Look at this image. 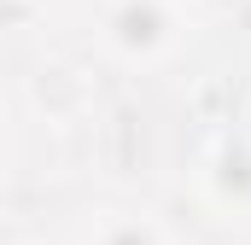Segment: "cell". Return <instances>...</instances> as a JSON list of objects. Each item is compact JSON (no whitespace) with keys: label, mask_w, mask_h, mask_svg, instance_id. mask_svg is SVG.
<instances>
[{"label":"cell","mask_w":251,"mask_h":245,"mask_svg":"<svg viewBox=\"0 0 251 245\" xmlns=\"http://www.w3.org/2000/svg\"><path fill=\"white\" fill-rule=\"evenodd\" d=\"M82 245H176V234L152 210H100L88 222Z\"/></svg>","instance_id":"3"},{"label":"cell","mask_w":251,"mask_h":245,"mask_svg":"<svg viewBox=\"0 0 251 245\" xmlns=\"http://www.w3.org/2000/svg\"><path fill=\"white\" fill-rule=\"evenodd\" d=\"M199 198L222 222H251V128H222L199 152Z\"/></svg>","instance_id":"2"},{"label":"cell","mask_w":251,"mask_h":245,"mask_svg":"<svg viewBox=\"0 0 251 245\" xmlns=\"http://www.w3.org/2000/svg\"><path fill=\"white\" fill-rule=\"evenodd\" d=\"M193 18L181 0H100L94 41L100 53L123 70H164L187 47Z\"/></svg>","instance_id":"1"}]
</instances>
